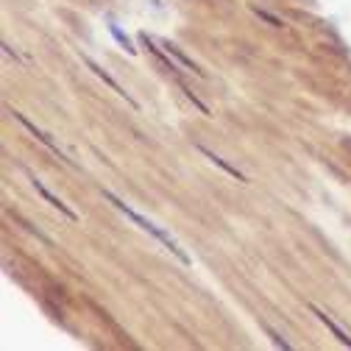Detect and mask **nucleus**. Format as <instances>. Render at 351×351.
<instances>
[{
    "mask_svg": "<svg viewBox=\"0 0 351 351\" xmlns=\"http://www.w3.org/2000/svg\"><path fill=\"white\" fill-rule=\"evenodd\" d=\"M14 117H17V120H20V123H23V125H25V128L31 131V134H34V137H36V140H39L42 145H48V148H51V151H53V154H56L59 159H64L62 148H59V145H56V143H53V140H51V137L45 134V131H42V128H36V125H34V123H31V120H28L25 114H17V112H14Z\"/></svg>",
    "mask_w": 351,
    "mask_h": 351,
    "instance_id": "nucleus-3",
    "label": "nucleus"
},
{
    "mask_svg": "<svg viewBox=\"0 0 351 351\" xmlns=\"http://www.w3.org/2000/svg\"><path fill=\"white\" fill-rule=\"evenodd\" d=\"M109 31H112V36H114V39L120 42V45H123V48H125L128 53H137V48H131V39H128V36H125V34L120 31V25H114V23H109Z\"/></svg>",
    "mask_w": 351,
    "mask_h": 351,
    "instance_id": "nucleus-8",
    "label": "nucleus"
},
{
    "mask_svg": "<svg viewBox=\"0 0 351 351\" xmlns=\"http://www.w3.org/2000/svg\"><path fill=\"white\" fill-rule=\"evenodd\" d=\"M84 64H86V67H90V70H93V73H95L98 78H104V84H109V86H112V90H114V93H117L120 98H125V101H128L131 106H137V104H134V98H131V95H128V93L123 90V86H120V84H117V81L112 78V75H106V73H104V67H98V64H95L93 59H86V56H84Z\"/></svg>",
    "mask_w": 351,
    "mask_h": 351,
    "instance_id": "nucleus-4",
    "label": "nucleus"
},
{
    "mask_svg": "<svg viewBox=\"0 0 351 351\" xmlns=\"http://www.w3.org/2000/svg\"><path fill=\"white\" fill-rule=\"evenodd\" d=\"M162 48L167 51V56H173V59H176V62H179L182 67H187L190 73H195V75H201V70H198V67H195V64H193V62H190V59H187V56H184V53H182L179 48H176V45H173V42H165V45H162Z\"/></svg>",
    "mask_w": 351,
    "mask_h": 351,
    "instance_id": "nucleus-6",
    "label": "nucleus"
},
{
    "mask_svg": "<svg viewBox=\"0 0 351 351\" xmlns=\"http://www.w3.org/2000/svg\"><path fill=\"white\" fill-rule=\"evenodd\" d=\"M198 151H201L204 156H209V159H212L215 165H221V167H223V170H226L229 176H234V179H237V182H245V176H243V173H240L237 167H232V165H229L226 159H221V156H217V154H212V151H209V148H204V145H198Z\"/></svg>",
    "mask_w": 351,
    "mask_h": 351,
    "instance_id": "nucleus-5",
    "label": "nucleus"
},
{
    "mask_svg": "<svg viewBox=\"0 0 351 351\" xmlns=\"http://www.w3.org/2000/svg\"><path fill=\"white\" fill-rule=\"evenodd\" d=\"M313 313H315V315H318V318L326 324V329H332V335H335V337H337L343 346H348V348H351V337H348V332H343V329H340V326H337V324H335V321H332L326 313H321V310H313Z\"/></svg>",
    "mask_w": 351,
    "mask_h": 351,
    "instance_id": "nucleus-7",
    "label": "nucleus"
},
{
    "mask_svg": "<svg viewBox=\"0 0 351 351\" xmlns=\"http://www.w3.org/2000/svg\"><path fill=\"white\" fill-rule=\"evenodd\" d=\"M31 184H34V190H36V193H39L42 198H45V201H48L51 206H56L59 212H64V215L70 217V221H75V212H73V209H70L67 204H62V201H59V198H56V195H53V193H51V190H48L45 184H42V182L36 179V176H31Z\"/></svg>",
    "mask_w": 351,
    "mask_h": 351,
    "instance_id": "nucleus-2",
    "label": "nucleus"
},
{
    "mask_svg": "<svg viewBox=\"0 0 351 351\" xmlns=\"http://www.w3.org/2000/svg\"><path fill=\"white\" fill-rule=\"evenodd\" d=\"M104 195H106V201H109V204H114V206H117V209H120V212H123L125 217H131V221H134V223H137L140 229L151 232V234H154V237H156V240H159V243H162L165 248H170V251H173V254H176V256H179V259L184 262V265H187V262H190V256H187V254H184V251L179 248V243H176V240H173V237H170L167 232H162V229H159L156 223H151V221H148V217H143L140 212H134V209H131V206H125V204H123L120 198H114L112 193H104Z\"/></svg>",
    "mask_w": 351,
    "mask_h": 351,
    "instance_id": "nucleus-1",
    "label": "nucleus"
}]
</instances>
